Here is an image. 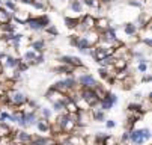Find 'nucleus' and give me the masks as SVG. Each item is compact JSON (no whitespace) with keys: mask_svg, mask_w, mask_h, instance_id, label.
Listing matches in <instances>:
<instances>
[{"mask_svg":"<svg viewBox=\"0 0 152 145\" xmlns=\"http://www.w3.org/2000/svg\"><path fill=\"white\" fill-rule=\"evenodd\" d=\"M151 80H152V76H151V74H145V77L142 79L143 83H148V82H151Z\"/></svg>","mask_w":152,"mask_h":145,"instance_id":"obj_39","label":"nucleus"},{"mask_svg":"<svg viewBox=\"0 0 152 145\" xmlns=\"http://www.w3.org/2000/svg\"><path fill=\"white\" fill-rule=\"evenodd\" d=\"M17 124L21 127V129H27L26 126V121H24V110H20L18 112V119H17Z\"/></svg>","mask_w":152,"mask_h":145,"instance_id":"obj_25","label":"nucleus"},{"mask_svg":"<svg viewBox=\"0 0 152 145\" xmlns=\"http://www.w3.org/2000/svg\"><path fill=\"white\" fill-rule=\"evenodd\" d=\"M116 103H118V95L113 94V92L105 91V94H104V95L101 97V100H99V109L104 110V112L112 110Z\"/></svg>","mask_w":152,"mask_h":145,"instance_id":"obj_3","label":"nucleus"},{"mask_svg":"<svg viewBox=\"0 0 152 145\" xmlns=\"http://www.w3.org/2000/svg\"><path fill=\"white\" fill-rule=\"evenodd\" d=\"M81 3L88 8H98V0H81Z\"/></svg>","mask_w":152,"mask_h":145,"instance_id":"obj_28","label":"nucleus"},{"mask_svg":"<svg viewBox=\"0 0 152 145\" xmlns=\"http://www.w3.org/2000/svg\"><path fill=\"white\" fill-rule=\"evenodd\" d=\"M53 71H54L56 74H66V76H72V74H74V68H71V67H68V65H63V64L54 67Z\"/></svg>","mask_w":152,"mask_h":145,"instance_id":"obj_16","label":"nucleus"},{"mask_svg":"<svg viewBox=\"0 0 152 145\" xmlns=\"http://www.w3.org/2000/svg\"><path fill=\"white\" fill-rule=\"evenodd\" d=\"M95 21H96V18H94L91 14H86V15H83V17L80 18L77 29H78L81 33H86V32H89V30H94V29H95Z\"/></svg>","mask_w":152,"mask_h":145,"instance_id":"obj_4","label":"nucleus"},{"mask_svg":"<svg viewBox=\"0 0 152 145\" xmlns=\"http://www.w3.org/2000/svg\"><path fill=\"white\" fill-rule=\"evenodd\" d=\"M80 18L78 17H65V26L68 29H77Z\"/></svg>","mask_w":152,"mask_h":145,"instance_id":"obj_17","label":"nucleus"},{"mask_svg":"<svg viewBox=\"0 0 152 145\" xmlns=\"http://www.w3.org/2000/svg\"><path fill=\"white\" fill-rule=\"evenodd\" d=\"M128 141H129V130H125V132L122 133V136H121V141H119V142L124 145V144H126Z\"/></svg>","mask_w":152,"mask_h":145,"instance_id":"obj_34","label":"nucleus"},{"mask_svg":"<svg viewBox=\"0 0 152 145\" xmlns=\"http://www.w3.org/2000/svg\"><path fill=\"white\" fill-rule=\"evenodd\" d=\"M11 133H12V129L8 126V122L0 121V138H8L11 136Z\"/></svg>","mask_w":152,"mask_h":145,"instance_id":"obj_19","label":"nucleus"},{"mask_svg":"<svg viewBox=\"0 0 152 145\" xmlns=\"http://www.w3.org/2000/svg\"><path fill=\"white\" fill-rule=\"evenodd\" d=\"M98 73H99V76H101L102 79H107V77H108V68H104V67H101V68L98 70Z\"/></svg>","mask_w":152,"mask_h":145,"instance_id":"obj_36","label":"nucleus"},{"mask_svg":"<svg viewBox=\"0 0 152 145\" xmlns=\"http://www.w3.org/2000/svg\"><path fill=\"white\" fill-rule=\"evenodd\" d=\"M59 62H60V64H63V65L71 67V68H78V67L83 65V60L80 57H77V56H68V54L60 56L59 57Z\"/></svg>","mask_w":152,"mask_h":145,"instance_id":"obj_6","label":"nucleus"},{"mask_svg":"<svg viewBox=\"0 0 152 145\" xmlns=\"http://www.w3.org/2000/svg\"><path fill=\"white\" fill-rule=\"evenodd\" d=\"M91 118L94 119V121H96V122H105V112L104 110H101L99 107H95V109H92L91 110Z\"/></svg>","mask_w":152,"mask_h":145,"instance_id":"obj_14","label":"nucleus"},{"mask_svg":"<svg viewBox=\"0 0 152 145\" xmlns=\"http://www.w3.org/2000/svg\"><path fill=\"white\" fill-rule=\"evenodd\" d=\"M5 56H6V53H3V52H2V53H0V62H2V60H3V57H5Z\"/></svg>","mask_w":152,"mask_h":145,"instance_id":"obj_41","label":"nucleus"},{"mask_svg":"<svg viewBox=\"0 0 152 145\" xmlns=\"http://www.w3.org/2000/svg\"><path fill=\"white\" fill-rule=\"evenodd\" d=\"M77 83H80L81 88H91V89H94L98 85V82L95 80V77L92 74L86 73V74H80L77 77Z\"/></svg>","mask_w":152,"mask_h":145,"instance_id":"obj_5","label":"nucleus"},{"mask_svg":"<svg viewBox=\"0 0 152 145\" xmlns=\"http://www.w3.org/2000/svg\"><path fill=\"white\" fill-rule=\"evenodd\" d=\"M24 26H27V27H29L30 30H33V32H39V30H44L47 26H50V18H48V15L30 17L27 21H26Z\"/></svg>","mask_w":152,"mask_h":145,"instance_id":"obj_1","label":"nucleus"},{"mask_svg":"<svg viewBox=\"0 0 152 145\" xmlns=\"http://www.w3.org/2000/svg\"><path fill=\"white\" fill-rule=\"evenodd\" d=\"M36 54H38V53H35L32 49H29V50L23 54V62H26V64L32 65V62H33V59L36 57Z\"/></svg>","mask_w":152,"mask_h":145,"instance_id":"obj_21","label":"nucleus"},{"mask_svg":"<svg viewBox=\"0 0 152 145\" xmlns=\"http://www.w3.org/2000/svg\"><path fill=\"white\" fill-rule=\"evenodd\" d=\"M38 112L36 110H27V112H24V121H26V126L27 127H32V126H35L36 124V121H38Z\"/></svg>","mask_w":152,"mask_h":145,"instance_id":"obj_12","label":"nucleus"},{"mask_svg":"<svg viewBox=\"0 0 152 145\" xmlns=\"http://www.w3.org/2000/svg\"><path fill=\"white\" fill-rule=\"evenodd\" d=\"M105 127H107L108 130L115 129V127H116V121H113V119H105Z\"/></svg>","mask_w":152,"mask_h":145,"instance_id":"obj_35","label":"nucleus"},{"mask_svg":"<svg viewBox=\"0 0 152 145\" xmlns=\"http://www.w3.org/2000/svg\"><path fill=\"white\" fill-rule=\"evenodd\" d=\"M148 62H149V60H146V62H139V65H137V71H139L140 74H145V73L148 71Z\"/></svg>","mask_w":152,"mask_h":145,"instance_id":"obj_27","label":"nucleus"},{"mask_svg":"<svg viewBox=\"0 0 152 145\" xmlns=\"http://www.w3.org/2000/svg\"><path fill=\"white\" fill-rule=\"evenodd\" d=\"M20 60H21V59H18V57H15V56H12V54H6L0 64H2L3 70H5V68H17V65H18Z\"/></svg>","mask_w":152,"mask_h":145,"instance_id":"obj_9","label":"nucleus"},{"mask_svg":"<svg viewBox=\"0 0 152 145\" xmlns=\"http://www.w3.org/2000/svg\"><path fill=\"white\" fill-rule=\"evenodd\" d=\"M75 49H77L80 53L86 54L89 49H92V44L89 43V39L86 38L84 35H81V36L78 35V39H77V43H75Z\"/></svg>","mask_w":152,"mask_h":145,"instance_id":"obj_7","label":"nucleus"},{"mask_svg":"<svg viewBox=\"0 0 152 145\" xmlns=\"http://www.w3.org/2000/svg\"><path fill=\"white\" fill-rule=\"evenodd\" d=\"M44 60H45V56H44V54H36V57H35L33 62H32V65H39V64H42Z\"/></svg>","mask_w":152,"mask_h":145,"instance_id":"obj_33","label":"nucleus"},{"mask_svg":"<svg viewBox=\"0 0 152 145\" xmlns=\"http://www.w3.org/2000/svg\"><path fill=\"white\" fill-rule=\"evenodd\" d=\"M30 49L38 53V54H44V50H45V41L44 39H35L30 43Z\"/></svg>","mask_w":152,"mask_h":145,"instance_id":"obj_13","label":"nucleus"},{"mask_svg":"<svg viewBox=\"0 0 152 145\" xmlns=\"http://www.w3.org/2000/svg\"><path fill=\"white\" fill-rule=\"evenodd\" d=\"M0 121H3V122L11 121V113L6 110H0Z\"/></svg>","mask_w":152,"mask_h":145,"instance_id":"obj_31","label":"nucleus"},{"mask_svg":"<svg viewBox=\"0 0 152 145\" xmlns=\"http://www.w3.org/2000/svg\"><path fill=\"white\" fill-rule=\"evenodd\" d=\"M15 2H20V3H26V5H32V6H33V3L36 2V0H15Z\"/></svg>","mask_w":152,"mask_h":145,"instance_id":"obj_38","label":"nucleus"},{"mask_svg":"<svg viewBox=\"0 0 152 145\" xmlns=\"http://www.w3.org/2000/svg\"><path fill=\"white\" fill-rule=\"evenodd\" d=\"M9 145H20V144H17V142H11Z\"/></svg>","mask_w":152,"mask_h":145,"instance_id":"obj_42","label":"nucleus"},{"mask_svg":"<svg viewBox=\"0 0 152 145\" xmlns=\"http://www.w3.org/2000/svg\"><path fill=\"white\" fill-rule=\"evenodd\" d=\"M142 132H143V138H145V141H146V142H149V141H151V138H152V135H151V129H149V127H143V129H142Z\"/></svg>","mask_w":152,"mask_h":145,"instance_id":"obj_32","label":"nucleus"},{"mask_svg":"<svg viewBox=\"0 0 152 145\" xmlns=\"http://www.w3.org/2000/svg\"><path fill=\"white\" fill-rule=\"evenodd\" d=\"M3 3H5V9H8L11 12H17V5L14 0H3Z\"/></svg>","mask_w":152,"mask_h":145,"instance_id":"obj_26","label":"nucleus"},{"mask_svg":"<svg viewBox=\"0 0 152 145\" xmlns=\"http://www.w3.org/2000/svg\"><path fill=\"white\" fill-rule=\"evenodd\" d=\"M69 8H71L72 12H75V14H81V12H83V3H81V0H71Z\"/></svg>","mask_w":152,"mask_h":145,"instance_id":"obj_20","label":"nucleus"},{"mask_svg":"<svg viewBox=\"0 0 152 145\" xmlns=\"http://www.w3.org/2000/svg\"><path fill=\"white\" fill-rule=\"evenodd\" d=\"M12 17H14V12H11V11H8V9L0 6V26L5 24V23L12 21Z\"/></svg>","mask_w":152,"mask_h":145,"instance_id":"obj_15","label":"nucleus"},{"mask_svg":"<svg viewBox=\"0 0 152 145\" xmlns=\"http://www.w3.org/2000/svg\"><path fill=\"white\" fill-rule=\"evenodd\" d=\"M47 33H50V35H53V36H57L59 35V30L56 29V26H53V24H50V26H47L45 29H44Z\"/></svg>","mask_w":152,"mask_h":145,"instance_id":"obj_29","label":"nucleus"},{"mask_svg":"<svg viewBox=\"0 0 152 145\" xmlns=\"http://www.w3.org/2000/svg\"><path fill=\"white\" fill-rule=\"evenodd\" d=\"M24 33H14L12 35V39H11V43H12V46L18 50V47H20V44H21V41L24 39Z\"/></svg>","mask_w":152,"mask_h":145,"instance_id":"obj_22","label":"nucleus"},{"mask_svg":"<svg viewBox=\"0 0 152 145\" xmlns=\"http://www.w3.org/2000/svg\"><path fill=\"white\" fill-rule=\"evenodd\" d=\"M126 109H128V112H131V113H136V112H145L142 103H129Z\"/></svg>","mask_w":152,"mask_h":145,"instance_id":"obj_23","label":"nucleus"},{"mask_svg":"<svg viewBox=\"0 0 152 145\" xmlns=\"http://www.w3.org/2000/svg\"><path fill=\"white\" fill-rule=\"evenodd\" d=\"M35 126L39 133H51V124H50V121H47L44 118H38Z\"/></svg>","mask_w":152,"mask_h":145,"instance_id":"obj_10","label":"nucleus"},{"mask_svg":"<svg viewBox=\"0 0 152 145\" xmlns=\"http://www.w3.org/2000/svg\"><path fill=\"white\" fill-rule=\"evenodd\" d=\"M128 5H129V6H134V8H139V9H142L145 3L142 2V0H128Z\"/></svg>","mask_w":152,"mask_h":145,"instance_id":"obj_30","label":"nucleus"},{"mask_svg":"<svg viewBox=\"0 0 152 145\" xmlns=\"http://www.w3.org/2000/svg\"><path fill=\"white\" fill-rule=\"evenodd\" d=\"M98 2H101V3H112V2H115V0H98Z\"/></svg>","mask_w":152,"mask_h":145,"instance_id":"obj_40","label":"nucleus"},{"mask_svg":"<svg viewBox=\"0 0 152 145\" xmlns=\"http://www.w3.org/2000/svg\"><path fill=\"white\" fill-rule=\"evenodd\" d=\"M129 141H131L134 145H143L146 141L143 138L142 129H131L129 130Z\"/></svg>","mask_w":152,"mask_h":145,"instance_id":"obj_8","label":"nucleus"},{"mask_svg":"<svg viewBox=\"0 0 152 145\" xmlns=\"http://www.w3.org/2000/svg\"><path fill=\"white\" fill-rule=\"evenodd\" d=\"M51 144H54V139L48 136H32V141L29 142V145H51Z\"/></svg>","mask_w":152,"mask_h":145,"instance_id":"obj_11","label":"nucleus"},{"mask_svg":"<svg viewBox=\"0 0 152 145\" xmlns=\"http://www.w3.org/2000/svg\"><path fill=\"white\" fill-rule=\"evenodd\" d=\"M33 8L35 9H44L45 6H44V3H42V2H35L33 3Z\"/></svg>","mask_w":152,"mask_h":145,"instance_id":"obj_37","label":"nucleus"},{"mask_svg":"<svg viewBox=\"0 0 152 145\" xmlns=\"http://www.w3.org/2000/svg\"><path fill=\"white\" fill-rule=\"evenodd\" d=\"M6 97L9 100V105L14 106V107H21V106H24L26 103H27L26 94L18 91V89H9L8 94H6Z\"/></svg>","mask_w":152,"mask_h":145,"instance_id":"obj_2","label":"nucleus"},{"mask_svg":"<svg viewBox=\"0 0 152 145\" xmlns=\"http://www.w3.org/2000/svg\"><path fill=\"white\" fill-rule=\"evenodd\" d=\"M124 32H125L126 36H136L137 32H139V29H137V26H136L134 23H128V24H125Z\"/></svg>","mask_w":152,"mask_h":145,"instance_id":"obj_18","label":"nucleus"},{"mask_svg":"<svg viewBox=\"0 0 152 145\" xmlns=\"http://www.w3.org/2000/svg\"><path fill=\"white\" fill-rule=\"evenodd\" d=\"M39 110H41V118H44V119H47V121L51 119V116H53L51 109H48V107H39Z\"/></svg>","mask_w":152,"mask_h":145,"instance_id":"obj_24","label":"nucleus"}]
</instances>
